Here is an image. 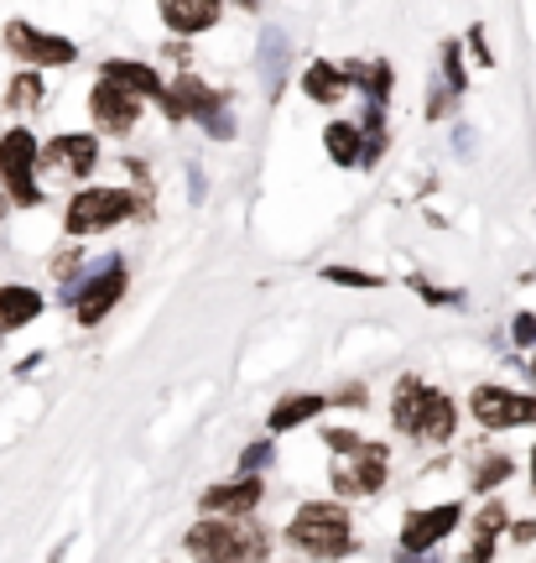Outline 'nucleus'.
Returning <instances> with one entry per match:
<instances>
[{"instance_id":"f257e3e1","label":"nucleus","mask_w":536,"mask_h":563,"mask_svg":"<svg viewBox=\"0 0 536 563\" xmlns=\"http://www.w3.org/2000/svg\"><path fill=\"white\" fill-rule=\"evenodd\" d=\"M287 543L308 553V559L334 563L344 553H355V527H349V511L344 501H308L287 527Z\"/></svg>"},{"instance_id":"f03ea898","label":"nucleus","mask_w":536,"mask_h":563,"mask_svg":"<svg viewBox=\"0 0 536 563\" xmlns=\"http://www.w3.org/2000/svg\"><path fill=\"white\" fill-rule=\"evenodd\" d=\"M182 548L193 553L199 563H256L266 538L256 527H239V522H224V517H209V522L188 527Z\"/></svg>"},{"instance_id":"7ed1b4c3","label":"nucleus","mask_w":536,"mask_h":563,"mask_svg":"<svg viewBox=\"0 0 536 563\" xmlns=\"http://www.w3.org/2000/svg\"><path fill=\"white\" fill-rule=\"evenodd\" d=\"M37 162H42V146L26 125H11V131L0 136V183L11 188V199H16L21 209H37L42 203Z\"/></svg>"},{"instance_id":"20e7f679","label":"nucleus","mask_w":536,"mask_h":563,"mask_svg":"<svg viewBox=\"0 0 536 563\" xmlns=\"http://www.w3.org/2000/svg\"><path fill=\"white\" fill-rule=\"evenodd\" d=\"M131 214H136V194H125V188H83V194H74L68 214H63V230L68 235H100V230H115Z\"/></svg>"},{"instance_id":"39448f33","label":"nucleus","mask_w":536,"mask_h":563,"mask_svg":"<svg viewBox=\"0 0 536 563\" xmlns=\"http://www.w3.org/2000/svg\"><path fill=\"white\" fill-rule=\"evenodd\" d=\"M120 292H125V266L120 262H104L94 277H83V282H74L63 298L74 302V319L83 323V329H94V323L110 313L120 302Z\"/></svg>"},{"instance_id":"423d86ee","label":"nucleus","mask_w":536,"mask_h":563,"mask_svg":"<svg viewBox=\"0 0 536 563\" xmlns=\"http://www.w3.org/2000/svg\"><path fill=\"white\" fill-rule=\"evenodd\" d=\"M386 485V449L359 443L349 454H334V490L338 496H376Z\"/></svg>"},{"instance_id":"0eeeda50","label":"nucleus","mask_w":536,"mask_h":563,"mask_svg":"<svg viewBox=\"0 0 536 563\" xmlns=\"http://www.w3.org/2000/svg\"><path fill=\"white\" fill-rule=\"evenodd\" d=\"M469 412H474L479 428H532L536 397H521V391H505V386H474Z\"/></svg>"},{"instance_id":"6e6552de","label":"nucleus","mask_w":536,"mask_h":563,"mask_svg":"<svg viewBox=\"0 0 536 563\" xmlns=\"http://www.w3.org/2000/svg\"><path fill=\"white\" fill-rule=\"evenodd\" d=\"M5 47L16 53V58L32 63V74L37 68H63V63L79 58V47L68 37H58V32H37V26H26V21H11L5 26Z\"/></svg>"},{"instance_id":"1a4fd4ad","label":"nucleus","mask_w":536,"mask_h":563,"mask_svg":"<svg viewBox=\"0 0 536 563\" xmlns=\"http://www.w3.org/2000/svg\"><path fill=\"white\" fill-rule=\"evenodd\" d=\"M458 522H464V506H454V501L422 506V511H406V522H401V553L422 559V553L443 543V538H448Z\"/></svg>"},{"instance_id":"9d476101","label":"nucleus","mask_w":536,"mask_h":563,"mask_svg":"<svg viewBox=\"0 0 536 563\" xmlns=\"http://www.w3.org/2000/svg\"><path fill=\"white\" fill-rule=\"evenodd\" d=\"M203 511L209 517H224V522H239V517H250L260 506V481L256 475H239V481H224V485H209L199 496Z\"/></svg>"},{"instance_id":"9b49d317","label":"nucleus","mask_w":536,"mask_h":563,"mask_svg":"<svg viewBox=\"0 0 536 563\" xmlns=\"http://www.w3.org/2000/svg\"><path fill=\"white\" fill-rule=\"evenodd\" d=\"M89 110H94V121H100V131H110V136H125L131 125H136L141 115V100L136 95H125L120 84H94V95H89Z\"/></svg>"},{"instance_id":"f8f14e48","label":"nucleus","mask_w":536,"mask_h":563,"mask_svg":"<svg viewBox=\"0 0 536 563\" xmlns=\"http://www.w3.org/2000/svg\"><path fill=\"white\" fill-rule=\"evenodd\" d=\"M100 79L104 84H120L125 95H146V100H167V89H161V74L152 63H131V58H110L100 63Z\"/></svg>"},{"instance_id":"ddd939ff","label":"nucleus","mask_w":536,"mask_h":563,"mask_svg":"<svg viewBox=\"0 0 536 563\" xmlns=\"http://www.w3.org/2000/svg\"><path fill=\"white\" fill-rule=\"evenodd\" d=\"M42 157L58 162L63 173L83 178V173H94V162H100V141L89 136V131H74V136H53L47 146H42Z\"/></svg>"},{"instance_id":"4468645a","label":"nucleus","mask_w":536,"mask_h":563,"mask_svg":"<svg viewBox=\"0 0 536 563\" xmlns=\"http://www.w3.org/2000/svg\"><path fill=\"white\" fill-rule=\"evenodd\" d=\"M422 402H427V382L417 376H401L397 391H391V428L406 433V439H417L422 433Z\"/></svg>"},{"instance_id":"2eb2a0df","label":"nucleus","mask_w":536,"mask_h":563,"mask_svg":"<svg viewBox=\"0 0 536 563\" xmlns=\"http://www.w3.org/2000/svg\"><path fill=\"white\" fill-rule=\"evenodd\" d=\"M219 16H224V11H219L214 0H188V5H182V0H167V5H161V21H167L178 37H199L203 26H214Z\"/></svg>"},{"instance_id":"dca6fc26","label":"nucleus","mask_w":536,"mask_h":563,"mask_svg":"<svg viewBox=\"0 0 536 563\" xmlns=\"http://www.w3.org/2000/svg\"><path fill=\"white\" fill-rule=\"evenodd\" d=\"M37 313H42L37 287H21V282L0 287V334H11V329H21V323H32Z\"/></svg>"},{"instance_id":"f3484780","label":"nucleus","mask_w":536,"mask_h":563,"mask_svg":"<svg viewBox=\"0 0 536 563\" xmlns=\"http://www.w3.org/2000/svg\"><path fill=\"white\" fill-rule=\"evenodd\" d=\"M458 428V407L454 397H443V391H433L427 386V402H422V433L417 439H433V443H448Z\"/></svg>"},{"instance_id":"a211bd4d","label":"nucleus","mask_w":536,"mask_h":563,"mask_svg":"<svg viewBox=\"0 0 536 563\" xmlns=\"http://www.w3.org/2000/svg\"><path fill=\"white\" fill-rule=\"evenodd\" d=\"M344 89H349V79H344V68L338 63H308V74H302V95L308 100H319V104H334L344 100Z\"/></svg>"},{"instance_id":"6ab92c4d","label":"nucleus","mask_w":536,"mask_h":563,"mask_svg":"<svg viewBox=\"0 0 536 563\" xmlns=\"http://www.w3.org/2000/svg\"><path fill=\"white\" fill-rule=\"evenodd\" d=\"M323 146H328V157H334L338 167H359L365 136H359V125H355V121H334L328 131H323Z\"/></svg>"},{"instance_id":"aec40b11","label":"nucleus","mask_w":536,"mask_h":563,"mask_svg":"<svg viewBox=\"0 0 536 563\" xmlns=\"http://www.w3.org/2000/svg\"><path fill=\"white\" fill-rule=\"evenodd\" d=\"M344 79L355 84V89H370V100H380L391 95V63H344Z\"/></svg>"},{"instance_id":"412c9836","label":"nucleus","mask_w":536,"mask_h":563,"mask_svg":"<svg viewBox=\"0 0 536 563\" xmlns=\"http://www.w3.org/2000/svg\"><path fill=\"white\" fill-rule=\"evenodd\" d=\"M323 397H281L277 407H271V433H287V428H302V422L313 418V412H323Z\"/></svg>"},{"instance_id":"4be33fe9","label":"nucleus","mask_w":536,"mask_h":563,"mask_svg":"<svg viewBox=\"0 0 536 563\" xmlns=\"http://www.w3.org/2000/svg\"><path fill=\"white\" fill-rule=\"evenodd\" d=\"M281 68H287V42H281V32H266L260 37V74H266V95L271 100L281 95Z\"/></svg>"},{"instance_id":"5701e85b","label":"nucleus","mask_w":536,"mask_h":563,"mask_svg":"<svg viewBox=\"0 0 536 563\" xmlns=\"http://www.w3.org/2000/svg\"><path fill=\"white\" fill-rule=\"evenodd\" d=\"M511 470H516V464L505 460V454H490V449H474V490H479V496H484L490 485H500V481H505Z\"/></svg>"},{"instance_id":"b1692460","label":"nucleus","mask_w":536,"mask_h":563,"mask_svg":"<svg viewBox=\"0 0 536 563\" xmlns=\"http://www.w3.org/2000/svg\"><path fill=\"white\" fill-rule=\"evenodd\" d=\"M5 100H11V110H37V104H42V79L32 74V68H26V74H16Z\"/></svg>"},{"instance_id":"393cba45","label":"nucleus","mask_w":536,"mask_h":563,"mask_svg":"<svg viewBox=\"0 0 536 563\" xmlns=\"http://www.w3.org/2000/svg\"><path fill=\"white\" fill-rule=\"evenodd\" d=\"M323 277H328V282H344V287H365V292H370V287H386L376 272H355V266H328Z\"/></svg>"},{"instance_id":"a878e982","label":"nucleus","mask_w":536,"mask_h":563,"mask_svg":"<svg viewBox=\"0 0 536 563\" xmlns=\"http://www.w3.org/2000/svg\"><path fill=\"white\" fill-rule=\"evenodd\" d=\"M500 527H505V506L490 501V506H484V511L474 517V532H479V538H490V543H495V532H500Z\"/></svg>"},{"instance_id":"bb28decb","label":"nucleus","mask_w":536,"mask_h":563,"mask_svg":"<svg viewBox=\"0 0 536 563\" xmlns=\"http://www.w3.org/2000/svg\"><path fill=\"white\" fill-rule=\"evenodd\" d=\"M443 68H448V89H454V95H458V89H464V84H469V79H464V68H458V47H454V42L443 47Z\"/></svg>"},{"instance_id":"cd10ccee","label":"nucleus","mask_w":536,"mask_h":563,"mask_svg":"<svg viewBox=\"0 0 536 563\" xmlns=\"http://www.w3.org/2000/svg\"><path fill=\"white\" fill-rule=\"evenodd\" d=\"M266 460H271V443H250V449H245V460H239V470H245V475H256Z\"/></svg>"},{"instance_id":"c85d7f7f","label":"nucleus","mask_w":536,"mask_h":563,"mask_svg":"<svg viewBox=\"0 0 536 563\" xmlns=\"http://www.w3.org/2000/svg\"><path fill=\"white\" fill-rule=\"evenodd\" d=\"M516 344H536V313H516Z\"/></svg>"},{"instance_id":"c756f323","label":"nucleus","mask_w":536,"mask_h":563,"mask_svg":"<svg viewBox=\"0 0 536 563\" xmlns=\"http://www.w3.org/2000/svg\"><path fill=\"white\" fill-rule=\"evenodd\" d=\"M490 559H495V543H490V538H479V543L464 553V563H490Z\"/></svg>"},{"instance_id":"7c9ffc66","label":"nucleus","mask_w":536,"mask_h":563,"mask_svg":"<svg viewBox=\"0 0 536 563\" xmlns=\"http://www.w3.org/2000/svg\"><path fill=\"white\" fill-rule=\"evenodd\" d=\"M469 47H474L479 63H490V47H484V26H474V32H469Z\"/></svg>"},{"instance_id":"2f4dec72","label":"nucleus","mask_w":536,"mask_h":563,"mask_svg":"<svg viewBox=\"0 0 536 563\" xmlns=\"http://www.w3.org/2000/svg\"><path fill=\"white\" fill-rule=\"evenodd\" d=\"M511 538H516V543H532V538H536V522H516V527H511Z\"/></svg>"},{"instance_id":"473e14b6","label":"nucleus","mask_w":536,"mask_h":563,"mask_svg":"<svg viewBox=\"0 0 536 563\" xmlns=\"http://www.w3.org/2000/svg\"><path fill=\"white\" fill-rule=\"evenodd\" d=\"M397 563H433V559H412V553H401V559Z\"/></svg>"},{"instance_id":"72a5a7b5","label":"nucleus","mask_w":536,"mask_h":563,"mask_svg":"<svg viewBox=\"0 0 536 563\" xmlns=\"http://www.w3.org/2000/svg\"><path fill=\"white\" fill-rule=\"evenodd\" d=\"M532 485H536V449H532Z\"/></svg>"}]
</instances>
